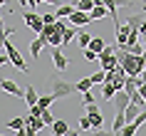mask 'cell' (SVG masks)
Returning <instances> with one entry per match:
<instances>
[{
	"mask_svg": "<svg viewBox=\"0 0 146 136\" xmlns=\"http://www.w3.org/2000/svg\"><path fill=\"white\" fill-rule=\"evenodd\" d=\"M23 20H25V25H27V27H32L37 35H42V30H45V20H42V15H37L35 10H25Z\"/></svg>",
	"mask_w": 146,
	"mask_h": 136,
	"instance_id": "obj_1",
	"label": "cell"
},
{
	"mask_svg": "<svg viewBox=\"0 0 146 136\" xmlns=\"http://www.w3.org/2000/svg\"><path fill=\"white\" fill-rule=\"evenodd\" d=\"M3 45H5V52L10 54V60H13V64H15V67L20 69V72H30V67H27V62L23 60V54L17 52L15 47L10 45V40H3Z\"/></svg>",
	"mask_w": 146,
	"mask_h": 136,
	"instance_id": "obj_2",
	"label": "cell"
},
{
	"mask_svg": "<svg viewBox=\"0 0 146 136\" xmlns=\"http://www.w3.org/2000/svg\"><path fill=\"white\" fill-rule=\"evenodd\" d=\"M72 92H77V87H74V84H67L64 79H54V82H52V94H54L57 99L69 97Z\"/></svg>",
	"mask_w": 146,
	"mask_h": 136,
	"instance_id": "obj_3",
	"label": "cell"
},
{
	"mask_svg": "<svg viewBox=\"0 0 146 136\" xmlns=\"http://www.w3.org/2000/svg\"><path fill=\"white\" fill-rule=\"evenodd\" d=\"M89 23H94L89 13H82V10H74V13L69 15V25H74V27H82V25H89Z\"/></svg>",
	"mask_w": 146,
	"mask_h": 136,
	"instance_id": "obj_4",
	"label": "cell"
},
{
	"mask_svg": "<svg viewBox=\"0 0 146 136\" xmlns=\"http://www.w3.org/2000/svg\"><path fill=\"white\" fill-rule=\"evenodd\" d=\"M111 104H114L116 111H126V106L131 104V97L121 89V92H116V97H114V102H111Z\"/></svg>",
	"mask_w": 146,
	"mask_h": 136,
	"instance_id": "obj_5",
	"label": "cell"
},
{
	"mask_svg": "<svg viewBox=\"0 0 146 136\" xmlns=\"http://www.w3.org/2000/svg\"><path fill=\"white\" fill-rule=\"evenodd\" d=\"M0 87L8 92V94H13V97H20V99H25V89H20L13 79H0Z\"/></svg>",
	"mask_w": 146,
	"mask_h": 136,
	"instance_id": "obj_6",
	"label": "cell"
},
{
	"mask_svg": "<svg viewBox=\"0 0 146 136\" xmlns=\"http://www.w3.org/2000/svg\"><path fill=\"white\" fill-rule=\"evenodd\" d=\"M52 62H54V69L57 72H64V69L69 67V62H67V57L60 52V50H52Z\"/></svg>",
	"mask_w": 146,
	"mask_h": 136,
	"instance_id": "obj_7",
	"label": "cell"
},
{
	"mask_svg": "<svg viewBox=\"0 0 146 136\" xmlns=\"http://www.w3.org/2000/svg\"><path fill=\"white\" fill-rule=\"evenodd\" d=\"M45 45H47V40L37 35V40H32V42H30V57H40V52H42V47H45Z\"/></svg>",
	"mask_w": 146,
	"mask_h": 136,
	"instance_id": "obj_8",
	"label": "cell"
},
{
	"mask_svg": "<svg viewBox=\"0 0 146 136\" xmlns=\"http://www.w3.org/2000/svg\"><path fill=\"white\" fill-rule=\"evenodd\" d=\"M74 10H77V5H74V3H64V5H60V8H57V13H54V15L62 20V17H69Z\"/></svg>",
	"mask_w": 146,
	"mask_h": 136,
	"instance_id": "obj_9",
	"label": "cell"
},
{
	"mask_svg": "<svg viewBox=\"0 0 146 136\" xmlns=\"http://www.w3.org/2000/svg\"><path fill=\"white\" fill-rule=\"evenodd\" d=\"M129 121H126V116H124V111H116V119H114V124H111V131H114V136L121 131L124 126H126Z\"/></svg>",
	"mask_w": 146,
	"mask_h": 136,
	"instance_id": "obj_10",
	"label": "cell"
},
{
	"mask_svg": "<svg viewBox=\"0 0 146 136\" xmlns=\"http://www.w3.org/2000/svg\"><path fill=\"white\" fill-rule=\"evenodd\" d=\"M52 131H54V136H67V131H69V124L64 119H57L52 124Z\"/></svg>",
	"mask_w": 146,
	"mask_h": 136,
	"instance_id": "obj_11",
	"label": "cell"
},
{
	"mask_svg": "<svg viewBox=\"0 0 146 136\" xmlns=\"http://www.w3.org/2000/svg\"><path fill=\"white\" fill-rule=\"evenodd\" d=\"M27 126V116H15V119H10L8 121V126L5 129H13V131H20V129Z\"/></svg>",
	"mask_w": 146,
	"mask_h": 136,
	"instance_id": "obj_12",
	"label": "cell"
},
{
	"mask_svg": "<svg viewBox=\"0 0 146 136\" xmlns=\"http://www.w3.org/2000/svg\"><path fill=\"white\" fill-rule=\"evenodd\" d=\"M37 102H40V97H37V92H35V87L30 84V87L25 89V104H27V106H35Z\"/></svg>",
	"mask_w": 146,
	"mask_h": 136,
	"instance_id": "obj_13",
	"label": "cell"
},
{
	"mask_svg": "<svg viewBox=\"0 0 146 136\" xmlns=\"http://www.w3.org/2000/svg\"><path fill=\"white\" fill-rule=\"evenodd\" d=\"M102 94H104V99L107 102H114V97H116V87L111 82H104L102 84Z\"/></svg>",
	"mask_w": 146,
	"mask_h": 136,
	"instance_id": "obj_14",
	"label": "cell"
},
{
	"mask_svg": "<svg viewBox=\"0 0 146 136\" xmlns=\"http://www.w3.org/2000/svg\"><path fill=\"white\" fill-rule=\"evenodd\" d=\"M141 109H144V106H139V104H134V102H131L129 106H126V111H124V116H126V121H134L139 116V114H141Z\"/></svg>",
	"mask_w": 146,
	"mask_h": 136,
	"instance_id": "obj_15",
	"label": "cell"
},
{
	"mask_svg": "<svg viewBox=\"0 0 146 136\" xmlns=\"http://www.w3.org/2000/svg\"><path fill=\"white\" fill-rule=\"evenodd\" d=\"M107 42H104V40L102 37H92V42H89V50H94V52L99 54V52H104V50H107Z\"/></svg>",
	"mask_w": 146,
	"mask_h": 136,
	"instance_id": "obj_16",
	"label": "cell"
},
{
	"mask_svg": "<svg viewBox=\"0 0 146 136\" xmlns=\"http://www.w3.org/2000/svg\"><path fill=\"white\" fill-rule=\"evenodd\" d=\"M107 13H109L107 5H94L89 15H92V20H102V17H107Z\"/></svg>",
	"mask_w": 146,
	"mask_h": 136,
	"instance_id": "obj_17",
	"label": "cell"
},
{
	"mask_svg": "<svg viewBox=\"0 0 146 136\" xmlns=\"http://www.w3.org/2000/svg\"><path fill=\"white\" fill-rule=\"evenodd\" d=\"M136 131H139V124H136V121H129V124H126V126H124L116 136H134Z\"/></svg>",
	"mask_w": 146,
	"mask_h": 136,
	"instance_id": "obj_18",
	"label": "cell"
},
{
	"mask_svg": "<svg viewBox=\"0 0 146 136\" xmlns=\"http://www.w3.org/2000/svg\"><path fill=\"white\" fill-rule=\"evenodd\" d=\"M54 102H57V97H54V94H42V97H40V102H37V104L42 106V109H50V106H52Z\"/></svg>",
	"mask_w": 146,
	"mask_h": 136,
	"instance_id": "obj_19",
	"label": "cell"
},
{
	"mask_svg": "<svg viewBox=\"0 0 146 136\" xmlns=\"http://www.w3.org/2000/svg\"><path fill=\"white\" fill-rule=\"evenodd\" d=\"M92 84H94L92 77H84V79H79L74 87H77V92H89V89H92Z\"/></svg>",
	"mask_w": 146,
	"mask_h": 136,
	"instance_id": "obj_20",
	"label": "cell"
},
{
	"mask_svg": "<svg viewBox=\"0 0 146 136\" xmlns=\"http://www.w3.org/2000/svg\"><path fill=\"white\" fill-rule=\"evenodd\" d=\"M74 35H77V27H74V25H69L67 30L62 32V37H64V45H69V42L74 40Z\"/></svg>",
	"mask_w": 146,
	"mask_h": 136,
	"instance_id": "obj_21",
	"label": "cell"
},
{
	"mask_svg": "<svg viewBox=\"0 0 146 136\" xmlns=\"http://www.w3.org/2000/svg\"><path fill=\"white\" fill-rule=\"evenodd\" d=\"M94 8V0H79L77 3V10H82V13H92Z\"/></svg>",
	"mask_w": 146,
	"mask_h": 136,
	"instance_id": "obj_22",
	"label": "cell"
},
{
	"mask_svg": "<svg viewBox=\"0 0 146 136\" xmlns=\"http://www.w3.org/2000/svg\"><path fill=\"white\" fill-rule=\"evenodd\" d=\"M77 42H79V47H82V50H87V47H89V42H92V35H89V32H82V35L77 37Z\"/></svg>",
	"mask_w": 146,
	"mask_h": 136,
	"instance_id": "obj_23",
	"label": "cell"
},
{
	"mask_svg": "<svg viewBox=\"0 0 146 136\" xmlns=\"http://www.w3.org/2000/svg\"><path fill=\"white\" fill-rule=\"evenodd\" d=\"M79 129H82V131H94L92 119H89V116H82V119H79Z\"/></svg>",
	"mask_w": 146,
	"mask_h": 136,
	"instance_id": "obj_24",
	"label": "cell"
},
{
	"mask_svg": "<svg viewBox=\"0 0 146 136\" xmlns=\"http://www.w3.org/2000/svg\"><path fill=\"white\" fill-rule=\"evenodd\" d=\"M92 82L94 84H104V82H107V72H104V69H102V72H94V74H92Z\"/></svg>",
	"mask_w": 146,
	"mask_h": 136,
	"instance_id": "obj_25",
	"label": "cell"
},
{
	"mask_svg": "<svg viewBox=\"0 0 146 136\" xmlns=\"http://www.w3.org/2000/svg\"><path fill=\"white\" fill-rule=\"evenodd\" d=\"M42 121H45L47 126H52V124H54V121H57V119H54V116H52V111H50V109H45V111H42Z\"/></svg>",
	"mask_w": 146,
	"mask_h": 136,
	"instance_id": "obj_26",
	"label": "cell"
},
{
	"mask_svg": "<svg viewBox=\"0 0 146 136\" xmlns=\"http://www.w3.org/2000/svg\"><path fill=\"white\" fill-rule=\"evenodd\" d=\"M84 60H87V62H97V60H99V54L94 52V50H89V47H87V50H84Z\"/></svg>",
	"mask_w": 146,
	"mask_h": 136,
	"instance_id": "obj_27",
	"label": "cell"
},
{
	"mask_svg": "<svg viewBox=\"0 0 146 136\" xmlns=\"http://www.w3.org/2000/svg\"><path fill=\"white\" fill-rule=\"evenodd\" d=\"M129 52H131V54H144V52H146V47L141 45V42H136V45H131V47H129Z\"/></svg>",
	"mask_w": 146,
	"mask_h": 136,
	"instance_id": "obj_28",
	"label": "cell"
},
{
	"mask_svg": "<svg viewBox=\"0 0 146 136\" xmlns=\"http://www.w3.org/2000/svg\"><path fill=\"white\" fill-rule=\"evenodd\" d=\"M82 104H94V97H92V92H82Z\"/></svg>",
	"mask_w": 146,
	"mask_h": 136,
	"instance_id": "obj_29",
	"label": "cell"
},
{
	"mask_svg": "<svg viewBox=\"0 0 146 136\" xmlns=\"http://www.w3.org/2000/svg\"><path fill=\"white\" fill-rule=\"evenodd\" d=\"M89 136H114V131H104V129H94V131H89Z\"/></svg>",
	"mask_w": 146,
	"mask_h": 136,
	"instance_id": "obj_30",
	"label": "cell"
},
{
	"mask_svg": "<svg viewBox=\"0 0 146 136\" xmlns=\"http://www.w3.org/2000/svg\"><path fill=\"white\" fill-rule=\"evenodd\" d=\"M99 114V106L97 104H87V116H97Z\"/></svg>",
	"mask_w": 146,
	"mask_h": 136,
	"instance_id": "obj_31",
	"label": "cell"
},
{
	"mask_svg": "<svg viewBox=\"0 0 146 136\" xmlns=\"http://www.w3.org/2000/svg\"><path fill=\"white\" fill-rule=\"evenodd\" d=\"M42 111H45V109H42V106H40V104L30 106V116H42Z\"/></svg>",
	"mask_w": 146,
	"mask_h": 136,
	"instance_id": "obj_32",
	"label": "cell"
},
{
	"mask_svg": "<svg viewBox=\"0 0 146 136\" xmlns=\"http://www.w3.org/2000/svg\"><path fill=\"white\" fill-rule=\"evenodd\" d=\"M92 119V126L94 129H102V114H97V116H89Z\"/></svg>",
	"mask_w": 146,
	"mask_h": 136,
	"instance_id": "obj_33",
	"label": "cell"
},
{
	"mask_svg": "<svg viewBox=\"0 0 146 136\" xmlns=\"http://www.w3.org/2000/svg\"><path fill=\"white\" fill-rule=\"evenodd\" d=\"M10 35H15V27H5V30H3V37L5 40H10Z\"/></svg>",
	"mask_w": 146,
	"mask_h": 136,
	"instance_id": "obj_34",
	"label": "cell"
},
{
	"mask_svg": "<svg viewBox=\"0 0 146 136\" xmlns=\"http://www.w3.org/2000/svg\"><path fill=\"white\" fill-rule=\"evenodd\" d=\"M114 3H116V8H124V5L129 8V5H131V0H114Z\"/></svg>",
	"mask_w": 146,
	"mask_h": 136,
	"instance_id": "obj_35",
	"label": "cell"
},
{
	"mask_svg": "<svg viewBox=\"0 0 146 136\" xmlns=\"http://www.w3.org/2000/svg\"><path fill=\"white\" fill-rule=\"evenodd\" d=\"M42 3H50V5H57V8H60V5H64V0H42Z\"/></svg>",
	"mask_w": 146,
	"mask_h": 136,
	"instance_id": "obj_36",
	"label": "cell"
},
{
	"mask_svg": "<svg viewBox=\"0 0 146 136\" xmlns=\"http://www.w3.org/2000/svg\"><path fill=\"white\" fill-rule=\"evenodd\" d=\"M40 3H42V0H30V10H32V8H37Z\"/></svg>",
	"mask_w": 146,
	"mask_h": 136,
	"instance_id": "obj_37",
	"label": "cell"
},
{
	"mask_svg": "<svg viewBox=\"0 0 146 136\" xmlns=\"http://www.w3.org/2000/svg\"><path fill=\"white\" fill-rule=\"evenodd\" d=\"M67 136H79V131H74V129H69V131H67Z\"/></svg>",
	"mask_w": 146,
	"mask_h": 136,
	"instance_id": "obj_38",
	"label": "cell"
},
{
	"mask_svg": "<svg viewBox=\"0 0 146 136\" xmlns=\"http://www.w3.org/2000/svg\"><path fill=\"white\" fill-rule=\"evenodd\" d=\"M139 77H141V79H144V82H146V69H144V72H141V74H139Z\"/></svg>",
	"mask_w": 146,
	"mask_h": 136,
	"instance_id": "obj_39",
	"label": "cell"
},
{
	"mask_svg": "<svg viewBox=\"0 0 146 136\" xmlns=\"http://www.w3.org/2000/svg\"><path fill=\"white\" fill-rule=\"evenodd\" d=\"M27 3H30V0H20V5H23V8H25V5H27Z\"/></svg>",
	"mask_w": 146,
	"mask_h": 136,
	"instance_id": "obj_40",
	"label": "cell"
},
{
	"mask_svg": "<svg viewBox=\"0 0 146 136\" xmlns=\"http://www.w3.org/2000/svg\"><path fill=\"white\" fill-rule=\"evenodd\" d=\"M5 3H8V0H0V5H5Z\"/></svg>",
	"mask_w": 146,
	"mask_h": 136,
	"instance_id": "obj_41",
	"label": "cell"
},
{
	"mask_svg": "<svg viewBox=\"0 0 146 136\" xmlns=\"http://www.w3.org/2000/svg\"><path fill=\"white\" fill-rule=\"evenodd\" d=\"M72 3H74V5H77V3H79V0H72Z\"/></svg>",
	"mask_w": 146,
	"mask_h": 136,
	"instance_id": "obj_42",
	"label": "cell"
}]
</instances>
